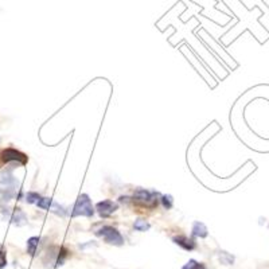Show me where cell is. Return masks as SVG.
Returning a JSON list of instances; mask_svg holds the SVG:
<instances>
[{
  "label": "cell",
  "mask_w": 269,
  "mask_h": 269,
  "mask_svg": "<svg viewBox=\"0 0 269 269\" xmlns=\"http://www.w3.org/2000/svg\"><path fill=\"white\" fill-rule=\"evenodd\" d=\"M134 202L145 209H155L159 203V194L148 190H137L134 195Z\"/></svg>",
  "instance_id": "obj_1"
},
{
  "label": "cell",
  "mask_w": 269,
  "mask_h": 269,
  "mask_svg": "<svg viewBox=\"0 0 269 269\" xmlns=\"http://www.w3.org/2000/svg\"><path fill=\"white\" fill-rule=\"evenodd\" d=\"M96 235H99V237H102L105 242H108V244L117 245V246L124 244L123 235H120L119 230L112 228V226H102L100 230L96 232Z\"/></svg>",
  "instance_id": "obj_2"
},
{
  "label": "cell",
  "mask_w": 269,
  "mask_h": 269,
  "mask_svg": "<svg viewBox=\"0 0 269 269\" xmlns=\"http://www.w3.org/2000/svg\"><path fill=\"white\" fill-rule=\"evenodd\" d=\"M73 215H85V217H92L93 215V207H92V203H90L89 197L86 194H82L78 197L77 200V203L74 206V211H73Z\"/></svg>",
  "instance_id": "obj_3"
},
{
  "label": "cell",
  "mask_w": 269,
  "mask_h": 269,
  "mask_svg": "<svg viewBox=\"0 0 269 269\" xmlns=\"http://www.w3.org/2000/svg\"><path fill=\"white\" fill-rule=\"evenodd\" d=\"M0 159H1L3 163H10V162H16L19 165L27 163V156L25 154H22L20 151L14 150V148H7V150L1 151Z\"/></svg>",
  "instance_id": "obj_4"
},
{
  "label": "cell",
  "mask_w": 269,
  "mask_h": 269,
  "mask_svg": "<svg viewBox=\"0 0 269 269\" xmlns=\"http://www.w3.org/2000/svg\"><path fill=\"white\" fill-rule=\"evenodd\" d=\"M97 211L101 217H109L110 214H113L117 210V203H113L112 201H102L100 203H97Z\"/></svg>",
  "instance_id": "obj_5"
},
{
  "label": "cell",
  "mask_w": 269,
  "mask_h": 269,
  "mask_svg": "<svg viewBox=\"0 0 269 269\" xmlns=\"http://www.w3.org/2000/svg\"><path fill=\"white\" fill-rule=\"evenodd\" d=\"M36 204L39 206L40 209L53 210V211L58 213V214H60L61 210H62V209H61V206L55 204L54 202H53V200H51V198H39V201L36 202Z\"/></svg>",
  "instance_id": "obj_6"
},
{
  "label": "cell",
  "mask_w": 269,
  "mask_h": 269,
  "mask_svg": "<svg viewBox=\"0 0 269 269\" xmlns=\"http://www.w3.org/2000/svg\"><path fill=\"white\" fill-rule=\"evenodd\" d=\"M174 242L176 245L182 246L183 249L186 250H193L195 249V242L191 238H187L186 235H178V237H174Z\"/></svg>",
  "instance_id": "obj_7"
},
{
  "label": "cell",
  "mask_w": 269,
  "mask_h": 269,
  "mask_svg": "<svg viewBox=\"0 0 269 269\" xmlns=\"http://www.w3.org/2000/svg\"><path fill=\"white\" fill-rule=\"evenodd\" d=\"M38 245H39V238L38 237H31L27 241V252H29L30 256H35L36 249H38Z\"/></svg>",
  "instance_id": "obj_8"
},
{
  "label": "cell",
  "mask_w": 269,
  "mask_h": 269,
  "mask_svg": "<svg viewBox=\"0 0 269 269\" xmlns=\"http://www.w3.org/2000/svg\"><path fill=\"white\" fill-rule=\"evenodd\" d=\"M193 233L198 237H206L207 235V229L202 222H195L194 228H193Z\"/></svg>",
  "instance_id": "obj_9"
},
{
  "label": "cell",
  "mask_w": 269,
  "mask_h": 269,
  "mask_svg": "<svg viewBox=\"0 0 269 269\" xmlns=\"http://www.w3.org/2000/svg\"><path fill=\"white\" fill-rule=\"evenodd\" d=\"M183 269H207L202 263H198L195 260H190L189 263L183 267Z\"/></svg>",
  "instance_id": "obj_10"
},
{
  "label": "cell",
  "mask_w": 269,
  "mask_h": 269,
  "mask_svg": "<svg viewBox=\"0 0 269 269\" xmlns=\"http://www.w3.org/2000/svg\"><path fill=\"white\" fill-rule=\"evenodd\" d=\"M134 229L139 230V232H145V230L150 229V224L145 222L144 219H139V221L134 222Z\"/></svg>",
  "instance_id": "obj_11"
},
{
  "label": "cell",
  "mask_w": 269,
  "mask_h": 269,
  "mask_svg": "<svg viewBox=\"0 0 269 269\" xmlns=\"http://www.w3.org/2000/svg\"><path fill=\"white\" fill-rule=\"evenodd\" d=\"M5 249L3 245H0V269H3L7 264V257H5Z\"/></svg>",
  "instance_id": "obj_12"
},
{
  "label": "cell",
  "mask_w": 269,
  "mask_h": 269,
  "mask_svg": "<svg viewBox=\"0 0 269 269\" xmlns=\"http://www.w3.org/2000/svg\"><path fill=\"white\" fill-rule=\"evenodd\" d=\"M39 195L36 194V193H29L27 194V202H30V203H34V202H38L39 201Z\"/></svg>",
  "instance_id": "obj_13"
},
{
  "label": "cell",
  "mask_w": 269,
  "mask_h": 269,
  "mask_svg": "<svg viewBox=\"0 0 269 269\" xmlns=\"http://www.w3.org/2000/svg\"><path fill=\"white\" fill-rule=\"evenodd\" d=\"M162 201H163V204H165V207L166 209H169V207H171V206H172V198H171V197H167V195H166V197H163V198H162Z\"/></svg>",
  "instance_id": "obj_14"
}]
</instances>
